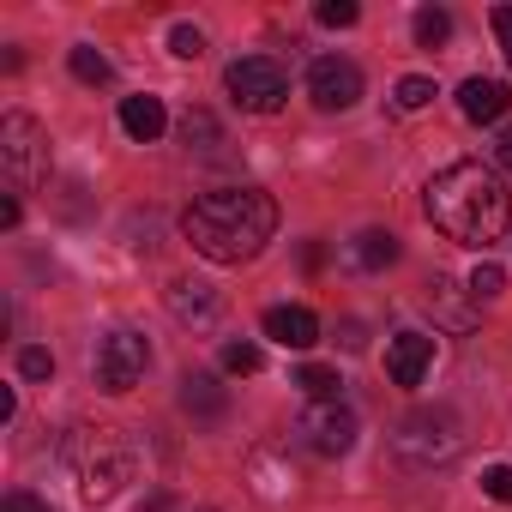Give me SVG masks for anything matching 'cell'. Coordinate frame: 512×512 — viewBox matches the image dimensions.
I'll return each instance as SVG.
<instances>
[{"instance_id": "6da1fadb", "label": "cell", "mask_w": 512, "mask_h": 512, "mask_svg": "<svg viewBox=\"0 0 512 512\" xmlns=\"http://www.w3.org/2000/svg\"><path fill=\"white\" fill-rule=\"evenodd\" d=\"M181 235L211 266H247L278 235V199L266 187H211L181 211Z\"/></svg>"}, {"instance_id": "7a4b0ae2", "label": "cell", "mask_w": 512, "mask_h": 512, "mask_svg": "<svg viewBox=\"0 0 512 512\" xmlns=\"http://www.w3.org/2000/svg\"><path fill=\"white\" fill-rule=\"evenodd\" d=\"M428 223H434L446 241L488 253V247L512 229V193H506L500 169H494V163H476V157L446 163V169L428 181Z\"/></svg>"}, {"instance_id": "3957f363", "label": "cell", "mask_w": 512, "mask_h": 512, "mask_svg": "<svg viewBox=\"0 0 512 512\" xmlns=\"http://www.w3.org/2000/svg\"><path fill=\"white\" fill-rule=\"evenodd\" d=\"M67 464L79 470V494L103 506V500L121 494V482H133L139 452H133L115 428H73V434H67Z\"/></svg>"}, {"instance_id": "277c9868", "label": "cell", "mask_w": 512, "mask_h": 512, "mask_svg": "<svg viewBox=\"0 0 512 512\" xmlns=\"http://www.w3.org/2000/svg\"><path fill=\"white\" fill-rule=\"evenodd\" d=\"M392 452L416 470H434V464H452L464 452V428H458L452 410H410L392 428Z\"/></svg>"}, {"instance_id": "5b68a950", "label": "cell", "mask_w": 512, "mask_h": 512, "mask_svg": "<svg viewBox=\"0 0 512 512\" xmlns=\"http://www.w3.org/2000/svg\"><path fill=\"white\" fill-rule=\"evenodd\" d=\"M223 85H229L235 109H247V115H278L284 97H290V79H284V67L272 55H241V61H229Z\"/></svg>"}, {"instance_id": "8992f818", "label": "cell", "mask_w": 512, "mask_h": 512, "mask_svg": "<svg viewBox=\"0 0 512 512\" xmlns=\"http://www.w3.org/2000/svg\"><path fill=\"white\" fill-rule=\"evenodd\" d=\"M0 163H7L13 187H43L49 181V133L31 115H7L0 121Z\"/></svg>"}, {"instance_id": "52a82bcc", "label": "cell", "mask_w": 512, "mask_h": 512, "mask_svg": "<svg viewBox=\"0 0 512 512\" xmlns=\"http://www.w3.org/2000/svg\"><path fill=\"white\" fill-rule=\"evenodd\" d=\"M145 368H151V344H145V332H109L103 344H97V386L103 392H133L139 380H145Z\"/></svg>"}, {"instance_id": "ba28073f", "label": "cell", "mask_w": 512, "mask_h": 512, "mask_svg": "<svg viewBox=\"0 0 512 512\" xmlns=\"http://www.w3.org/2000/svg\"><path fill=\"white\" fill-rule=\"evenodd\" d=\"M356 434H362V422H356V410H344L338 398H332V404H308V410L296 416V440H302L308 452H320V458H344V452L356 446Z\"/></svg>"}, {"instance_id": "9c48e42d", "label": "cell", "mask_w": 512, "mask_h": 512, "mask_svg": "<svg viewBox=\"0 0 512 512\" xmlns=\"http://www.w3.org/2000/svg\"><path fill=\"white\" fill-rule=\"evenodd\" d=\"M308 97L320 109H356L362 103V67L344 61V55H320L308 67Z\"/></svg>"}, {"instance_id": "30bf717a", "label": "cell", "mask_w": 512, "mask_h": 512, "mask_svg": "<svg viewBox=\"0 0 512 512\" xmlns=\"http://www.w3.org/2000/svg\"><path fill=\"white\" fill-rule=\"evenodd\" d=\"M247 482H253V494H260L266 506H284L290 494H296V464H290V446L284 440H272V446H253V458H247Z\"/></svg>"}, {"instance_id": "8fae6325", "label": "cell", "mask_w": 512, "mask_h": 512, "mask_svg": "<svg viewBox=\"0 0 512 512\" xmlns=\"http://www.w3.org/2000/svg\"><path fill=\"white\" fill-rule=\"evenodd\" d=\"M163 302H169V314H175L181 326H193V332H211V326L223 320V296H217L211 284H193V278H175V284L163 290Z\"/></svg>"}, {"instance_id": "7c38bea8", "label": "cell", "mask_w": 512, "mask_h": 512, "mask_svg": "<svg viewBox=\"0 0 512 512\" xmlns=\"http://www.w3.org/2000/svg\"><path fill=\"white\" fill-rule=\"evenodd\" d=\"M434 368V338L428 332H398L386 344V374L392 386H422V374Z\"/></svg>"}, {"instance_id": "4fadbf2b", "label": "cell", "mask_w": 512, "mask_h": 512, "mask_svg": "<svg viewBox=\"0 0 512 512\" xmlns=\"http://www.w3.org/2000/svg\"><path fill=\"white\" fill-rule=\"evenodd\" d=\"M260 332H266L272 344H284V350H314V344H320V320H314L308 308H296V302H284V308H266Z\"/></svg>"}, {"instance_id": "5bb4252c", "label": "cell", "mask_w": 512, "mask_h": 512, "mask_svg": "<svg viewBox=\"0 0 512 512\" xmlns=\"http://www.w3.org/2000/svg\"><path fill=\"white\" fill-rule=\"evenodd\" d=\"M181 410L205 428H217L229 416V386L217 374H181Z\"/></svg>"}, {"instance_id": "9a60e30c", "label": "cell", "mask_w": 512, "mask_h": 512, "mask_svg": "<svg viewBox=\"0 0 512 512\" xmlns=\"http://www.w3.org/2000/svg\"><path fill=\"white\" fill-rule=\"evenodd\" d=\"M506 103H512V91H506L500 79H464V91H458L464 121H500Z\"/></svg>"}, {"instance_id": "2e32d148", "label": "cell", "mask_w": 512, "mask_h": 512, "mask_svg": "<svg viewBox=\"0 0 512 512\" xmlns=\"http://www.w3.org/2000/svg\"><path fill=\"white\" fill-rule=\"evenodd\" d=\"M163 127H169V109H163V97H127V103H121V133H127V139L151 145Z\"/></svg>"}, {"instance_id": "e0dca14e", "label": "cell", "mask_w": 512, "mask_h": 512, "mask_svg": "<svg viewBox=\"0 0 512 512\" xmlns=\"http://www.w3.org/2000/svg\"><path fill=\"white\" fill-rule=\"evenodd\" d=\"M350 266H362V272L398 266V235H392V229H362V235L350 241Z\"/></svg>"}, {"instance_id": "ac0fdd59", "label": "cell", "mask_w": 512, "mask_h": 512, "mask_svg": "<svg viewBox=\"0 0 512 512\" xmlns=\"http://www.w3.org/2000/svg\"><path fill=\"white\" fill-rule=\"evenodd\" d=\"M464 296H470V290H458V284H446V278H434V284H428V308H440L452 332H470V326H476V314L464 308Z\"/></svg>"}, {"instance_id": "d6986e66", "label": "cell", "mask_w": 512, "mask_h": 512, "mask_svg": "<svg viewBox=\"0 0 512 512\" xmlns=\"http://www.w3.org/2000/svg\"><path fill=\"white\" fill-rule=\"evenodd\" d=\"M290 386H302L314 404H332L338 392H344V380H338V368H326V362H302L296 374H290Z\"/></svg>"}, {"instance_id": "ffe728a7", "label": "cell", "mask_w": 512, "mask_h": 512, "mask_svg": "<svg viewBox=\"0 0 512 512\" xmlns=\"http://www.w3.org/2000/svg\"><path fill=\"white\" fill-rule=\"evenodd\" d=\"M181 145H187V151H217V145H223V127H217V115H205V109H187V121H181Z\"/></svg>"}, {"instance_id": "44dd1931", "label": "cell", "mask_w": 512, "mask_h": 512, "mask_svg": "<svg viewBox=\"0 0 512 512\" xmlns=\"http://www.w3.org/2000/svg\"><path fill=\"white\" fill-rule=\"evenodd\" d=\"M67 67H73V79H85V85H109V79H115V67H109V55H97L91 43H79V49L67 55Z\"/></svg>"}, {"instance_id": "7402d4cb", "label": "cell", "mask_w": 512, "mask_h": 512, "mask_svg": "<svg viewBox=\"0 0 512 512\" xmlns=\"http://www.w3.org/2000/svg\"><path fill=\"white\" fill-rule=\"evenodd\" d=\"M410 31H416V43H422V49H440V43L452 37V13H446V7H422Z\"/></svg>"}, {"instance_id": "603a6c76", "label": "cell", "mask_w": 512, "mask_h": 512, "mask_svg": "<svg viewBox=\"0 0 512 512\" xmlns=\"http://www.w3.org/2000/svg\"><path fill=\"white\" fill-rule=\"evenodd\" d=\"M464 290H470V302H476V308H482V302H500V296H506V272H500L494 260H482V266L470 272V284H464Z\"/></svg>"}, {"instance_id": "cb8c5ba5", "label": "cell", "mask_w": 512, "mask_h": 512, "mask_svg": "<svg viewBox=\"0 0 512 512\" xmlns=\"http://www.w3.org/2000/svg\"><path fill=\"white\" fill-rule=\"evenodd\" d=\"M392 103H398L404 115H416V109H428V103H434V79H422V73H410V79H398V91H392Z\"/></svg>"}, {"instance_id": "d4e9b609", "label": "cell", "mask_w": 512, "mask_h": 512, "mask_svg": "<svg viewBox=\"0 0 512 512\" xmlns=\"http://www.w3.org/2000/svg\"><path fill=\"white\" fill-rule=\"evenodd\" d=\"M223 368H229V374H260V368H266V350L247 344V338H235V344H223Z\"/></svg>"}, {"instance_id": "484cf974", "label": "cell", "mask_w": 512, "mask_h": 512, "mask_svg": "<svg viewBox=\"0 0 512 512\" xmlns=\"http://www.w3.org/2000/svg\"><path fill=\"white\" fill-rule=\"evenodd\" d=\"M169 49H175L181 61H199V55H205V31H199V25H175V31H169Z\"/></svg>"}, {"instance_id": "4316f807", "label": "cell", "mask_w": 512, "mask_h": 512, "mask_svg": "<svg viewBox=\"0 0 512 512\" xmlns=\"http://www.w3.org/2000/svg\"><path fill=\"white\" fill-rule=\"evenodd\" d=\"M19 374H25V380H49V374H55V356H49L43 344H25V350H19Z\"/></svg>"}, {"instance_id": "83f0119b", "label": "cell", "mask_w": 512, "mask_h": 512, "mask_svg": "<svg viewBox=\"0 0 512 512\" xmlns=\"http://www.w3.org/2000/svg\"><path fill=\"white\" fill-rule=\"evenodd\" d=\"M482 494L500 500V506H512V464H488L482 470Z\"/></svg>"}, {"instance_id": "f1b7e54d", "label": "cell", "mask_w": 512, "mask_h": 512, "mask_svg": "<svg viewBox=\"0 0 512 512\" xmlns=\"http://www.w3.org/2000/svg\"><path fill=\"white\" fill-rule=\"evenodd\" d=\"M314 19H320V25H332V31H350V25L362 19V7H356V0H326Z\"/></svg>"}, {"instance_id": "f546056e", "label": "cell", "mask_w": 512, "mask_h": 512, "mask_svg": "<svg viewBox=\"0 0 512 512\" xmlns=\"http://www.w3.org/2000/svg\"><path fill=\"white\" fill-rule=\"evenodd\" d=\"M488 25H494V37H500V55H506V67H512V7H494V13H488Z\"/></svg>"}, {"instance_id": "4dcf8cb0", "label": "cell", "mask_w": 512, "mask_h": 512, "mask_svg": "<svg viewBox=\"0 0 512 512\" xmlns=\"http://www.w3.org/2000/svg\"><path fill=\"white\" fill-rule=\"evenodd\" d=\"M0 512H49V506H43L37 494H25V488H19V494H7V500H0Z\"/></svg>"}, {"instance_id": "1f68e13d", "label": "cell", "mask_w": 512, "mask_h": 512, "mask_svg": "<svg viewBox=\"0 0 512 512\" xmlns=\"http://www.w3.org/2000/svg\"><path fill=\"white\" fill-rule=\"evenodd\" d=\"M494 163L512 175V121H506V127H500V139H494Z\"/></svg>"}, {"instance_id": "d6a6232c", "label": "cell", "mask_w": 512, "mask_h": 512, "mask_svg": "<svg viewBox=\"0 0 512 512\" xmlns=\"http://www.w3.org/2000/svg\"><path fill=\"white\" fill-rule=\"evenodd\" d=\"M302 266H308V272H320V266H326V247H320V241H308V247H302Z\"/></svg>"}, {"instance_id": "836d02e7", "label": "cell", "mask_w": 512, "mask_h": 512, "mask_svg": "<svg viewBox=\"0 0 512 512\" xmlns=\"http://www.w3.org/2000/svg\"><path fill=\"white\" fill-rule=\"evenodd\" d=\"M13 416H19V392L7 386V392H0V422H13Z\"/></svg>"}, {"instance_id": "e575fe53", "label": "cell", "mask_w": 512, "mask_h": 512, "mask_svg": "<svg viewBox=\"0 0 512 512\" xmlns=\"http://www.w3.org/2000/svg\"><path fill=\"white\" fill-rule=\"evenodd\" d=\"M205 512H211V506H205Z\"/></svg>"}]
</instances>
